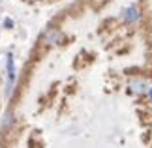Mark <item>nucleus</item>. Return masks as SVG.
Segmentation results:
<instances>
[{"mask_svg": "<svg viewBox=\"0 0 152 148\" xmlns=\"http://www.w3.org/2000/svg\"><path fill=\"white\" fill-rule=\"evenodd\" d=\"M139 17H141V11H139L137 6H130V8H126L124 13H122V19H124L126 25H132V23L139 21Z\"/></svg>", "mask_w": 152, "mask_h": 148, "instance_id": "obj_1", "label": "nucleus"}, {"mask_svg": "<svg viewBox=\"0 0 152 148\" xmlns=\"http://www.w3.org/2000/svg\"><path fill=\"white\" fill-rule=\"evenodd\" d=\"M128 90H130L132 94H143L147 92V82H145V79H132L130 82H128Z\"/></svg>", "mask_w": 152, "mask_h": 148, "instance_id": "obj_2", "label": "nucleus"}, {"mask_svg": "<svg viewBox=\"0 0 152 148\" xmlns=\"http://www.w3.org/2000/svg\"><path fill=\"white\" fill-rule=\"evenodd\" d=\"M6 68H8V86L11 92V86H13V81H15V64H13V56L11 55L6 56Z\"/></svg>", "mask_w": 152, "mask_h": 148, "instance_id": "obj_3", "label": "nucleus"}, {"mask_svg": "<svg viewBox=\"0 0 152 148\" xmlns=\"http://www.w3.org/2000/svg\"><path fill=\"white\" fill-rule=\"evenodd\" d=\"M60 39H62V34L55 30V28H51V30L45 34V41H47L49 45H56V43H60Z\"/></svg>", "mask_w": 152, "mask_h": 148, "instance_id": "obj_4", "label": "nucleus"}, {"mask_svg": "<svg viewBox=\"0 0 152 148\" xmlns=\"http://www.w3.org/2000/svg\"><path fill=\"white\" fill-rule=\"evenodd\" d=\"M4 26L6 28H11V26H13V21H11V19H6L4 21Z\"/></svg>", "mask_w": 152, "mask_h": 148, "instance_id": "obj_5", "label": "nucleus"}, {"mask_svg": "<svg viewBox=\"0 0 152 148\" xmlns=\"http://www.w3.org/2000/svg\"><path fill=\"white\" fill-rule=\"evenodd\" d=\"M147 94H148V99L152 101V86H148V90H147Z\"/></svg>", "mask_w": 152, "mask_h": 148, "instance_id": "obj_6", "label": "nucleus"}]
</instances>
